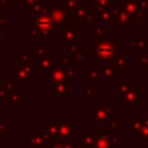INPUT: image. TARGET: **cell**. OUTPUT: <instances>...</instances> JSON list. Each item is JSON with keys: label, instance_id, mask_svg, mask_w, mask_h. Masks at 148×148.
I'll list each match as a JSON object with an SVG mask.
<instances>
[]
</instances>
